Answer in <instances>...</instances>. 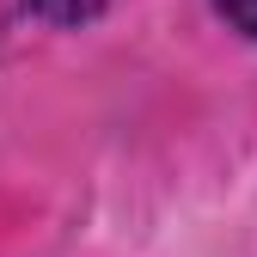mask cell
I'll return each instance as SVG.
<instances>
[{"label":"cell","instance_id":"cell-2","mask_svg":"<svg viewBox=\"0 0 257 257\" xmlns=\"http://www.w3.org/2000/svg\"><path fill=\"white\" fill-rule=\"evenodd\" d=\"M214 13L227 19L239 37H257V0H214Z\"/></svg>","mask_w":257,"mask_h":257},{"label":"cell","instance_id":"cell-1","mask_svg":"<svg viewBox=\"0 0 257 257\" xmlns=\"http://www.w3.org/2000/svg\"><path fill=\"white\" fill-rule=\"evenodd\" d=\"M19 7L31 13V19H43V25H55V31H80V25H92L110 0H19Z\"/></svg>","mask_w":257,"mask_h":257}]
</instances>
